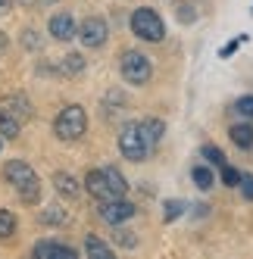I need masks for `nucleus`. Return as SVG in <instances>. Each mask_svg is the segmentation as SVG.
<instances>
[{
  "label": "nucleus",
  "mask_w": 253,
  "mask_h": 259,
  "mask_svg": "<svg viewBox=\"0 0 253 259\" xmlns=\"http://www.w3.org/2000/svg\"><path fill=\"white\" fill-rule=\"evenodd\" d=\"M4 178L16 188V194L22 197V203H38L41 200V181L34 175V169L22 159H10L7 169H4Z\"/></svg>",
  "instance_id": "f257e3e1"
},
{
  "label": "nucleus",
  "mask_w": 253,
  "mask_h": 259,
  "mask_svg": "<svg viewBox=\"0 0 253 259\" xmlns=\"http://www.w3.org/2000/svg\"><path fill=\"white\" fill-rule=\"evenodd\" d=\"M119 150H122L125 159H132V162H144V159H147V153L153 150V147H150L147 138H144L141 122L122 125V132H119Z\"/></svg>",
  "instance_id": "f03ea898"
},
{
  "label": "nucleus",
  "mask_w": 253,
  "mask_h": 259,
  "mask_svg": "<svg viewBox=\"0 0 253 259\" xmlns=\"http://www.w3.org/2000/svg\"><path fill=\"white\" fill-rule=\"evenodd\" d=\"M119 69H122V78L129 84H138V88L153 78V63L141 50H125L122 60H119Z\"/></svg>",
  "instance_id": "7ed1b4c3"
},
{
  "label": "nucleus",
  "mask_w": 253,
  "mask_h": 259,
  "mask_svg": "<svg viewBox=\"0 0 253 259\" xmlns=\"http://www.w3.org/2000/svg\"><path fill=\"white\" fill-rule=\"evenodd\" d=\"M85 128H88V116H85V109L78 103L66 106L57 116V122H53V132H57L60 141H78L85 135Z\"/></svg>",
  "instance_id": "20e7f679"
},
{
  "label": "nucleus",
  "mask_w": 253,
  "mask_h": 259,
  "mask_svg": "<svg viewBox=\"0 0 253 259\" xmlns=\"http://www.w3.org/2000/svg\"><path fill=\"white\" fill-rule=\"evenodd\" d=\"M132 31L138 34L141 41L156 44V41H162V34H166V25H162V19H159V13H156V10L141 7V10L132 13Z\"/></svg>",
  "instance_id": "39448f33"
},
{
  "label": "nucleus",
  "mask_w": 253,
  "mask_h": 259,
  "mask_svg": "<svg viewBox=\"0 0 253 259\" xmlns=\"http://www.w3.org/2000/svg\"><path fill=\"white\" fill-rule=\"evenodd\" d=\"M75 38H81L85 47H103L106 38H110V28H106V22L100 19V16H88V19L78 25Z\"/></svg>",
  "instance_id": "423d86ee"
},
{
  "label": "nucleus",
  "mask_w": 253,
  "mask_h": 259,
  "mask_svg": "<svg viewBox=\"0 0 253 259\" xmlns=\"http://www.w3.org/2000/svg\"><path fill=\"white\" fill-rule=\"evenodd\" d=\"M132 215H135V206L129 200H122V197H113V200L100 203V219L110 222V225H122V222H129Z\"/></svg>",
  "instance_id": "0eeeda50"
},
{
  "label": "nucleus",
  "mask_w": 253,
  "mask_h": 259,
  "mask_svg": "<svg viewBox=\"0 0 253 259\" xmlns=\"http://www.w3.org/2000/svg\"><path fill=\"white\" fill-rule=\"evenodd\" d=\"M38 259H75L78 256V250L75 247H66V244H57V240H41V244H34V250H31Z\"/></svg>",
  "instance_id": "6e6552de"
},
{
  "label": "nucleus",
  "mask_w": 253,
  "mask_h": 259,
  "mask_svg": "<svg viewBox=\"0 0 253 259\" xmlns=\"http://www.w3.org/2000/svg\"><path fill=\"white\" fill-rule=\"evenodd\" d=\"M50 34H53L57 41H72V38L78 34V25H75V19H72L69 13H57V16L50 19Z\"/></svg>",
  "instance_id": "1a4fd4ad"
},
{
  "label": "nucleus",
  "mask_w": 253,
  "mask_h": 259,
  "mask_svg": "<svg viewBox=\"0 0 253 259\" xmlns=\"http://www.w3.org/2000/svg\"><path fill=\"white\" fill-rule=\"evenodd\" d=\"M85 188H88V194L97 197L100 203H103V200H113V191H110V184H106L103 169H91V172H88V175H85Z\"/></svg>",
  "instance_id": "9d476101"
},
{
  "label": "nucleus",
  "mask_w": 253,
  "mask_h": 259,
  "mask_svg": "<svg viewBox=\"0 0 253 259\" xmlns=\"http://www.w3.org/2000/svg\"><path fill=\"white\" fill-rule=\"evenodd\" d=\"M0 109L4 113H13L19 122H25V119H31V103L25 100V94H13V97H4L0 100Z\"/></svg>",
  "instance_id": "9b49d317"
},
{
  "label": "nucleus",
  "mask_w": 253,
  "mask_h": 259,
  "mask_svg": "<svg viewBox=\"0 0 253 259\" xmlns=\"http://www.w3.org/2000/svg\"><path fill=\"white\" fill-rule=\"evenodd\" d=\"M228 138H231L234 147H241V150H250V147H253V125H247V122L231 125V128H228Z\"/></svg>",
  "instance_id": "f8f14e48"
},
{
  "label": "nucleus",
  "mask_w": 253,
  "mask_h": 259,
  "mask_svg": "<svg viewBox=\"0 0 253 259\" xmlns=\"http://www.w3.org/2000/svg\"><path fill=\"white\" fill-rule=\"evenodd\" d=\"M141 132H144V138L150 141V147H156L162 141V135H166V122H162V119H144Z\"/></svg>",
  "instance_id": "ddd939ff"
},
{
  "label": "nucleus",
  "mask_w": 253,
  "mask_h": 259,
  "mask_svg": "<svg viewBox=\"0 0 253 259\" xmlns=\"http://www.w3.org/2000/svg\"><path fill=\"white\" fill-rule=\"evenodd\" d=\"M103 175H106V184H110L113 197H125V191H129V184H125V175L116 169V165H106V169H103Z\"/></svg>",
  "instance_id": "4468645a"
},
{
  "label": "nucleus",
  "mask_w": 253,
  "mask_h": 259,
  "mask_svg": "<svg viewBox=\"0 0 253 259\" xmlns=\"http://www.w3.org/2000/svg\"><path fill=\"white\" fill-rule=\"evenodd\" d=\"M53 184H57V191H60L63 197H69V200H72V197H78V191H81V188H78V181L72 178L69 172H57V175H53Z\"/></svg>",
  "instance_id": "2eb2a0df"
},
{
  "label": "nucleus",
  "mask_w": 253,
  "mask_h": 259,
  "mask_svg": "<svg viewBox=\"0 0 253 259\" xmlns=\"http://www.w3.org/2000/svg\"><path fill=\"white\" fill-rule=\"evenodd\" d=\"M19 132H22V122L13 113H4V109H0V138H19Z\"/></svg>",
  "instance_id": "dca6fc26"
},
{
  "label": "nucleus",
  "mask_w": 253,
  "mask_h": 259,
  "mask_svg": "<svg viewBox=\"0 0 253 259\" xmlns=\"http://www.w3.org/2000/svg\"><path fill=\"white\" fill-rule=\"evenodd\" d=\"M85 253H88V256H94V259H110V256H113V250L106 247L100 237H94V234H88V237H85Z\"/></svg>",
  "instance_id": "f3484780"
},
{
  "label": "nucleus",
  "mask_w": 253,
  "mask_h": 259,
  "mask_svg": "<svg viewBox=\"0 0 253 259\" xmlns=\"http://www.w3.org/2000/svg\"><path fill=\"white\" fill-rule=\"evenodd\" d=\"M191 178H194V184H197L200 191H209L213 184H216V175L206 169V165H194V169H191Z\"/></svg>",
  "instance_id": "a211bd4d"
},
{
  "label": "nucleus",
  "mask_w": 253,
  "mask_h": 259,
  "mask_svg": "<svg viewBox=\"0 0 253 259\" xmlns=\"http://www.w3.org/2000/svg\"><path fill=\"white\" fill-rule=\"evenodd\" d=\"M60 69L66 72V75H78V72L85 69V60H81V53H69V57H63Z\"/></svg>",
  "instance_id": "6ab92c4d"
},
{
  "label": "nucleus",
  "mask_w": 253,
  "mask_h": 259,
  "mask_svg": "<svg viewBox=\"0 0 253 259\" xmlns=\"http://www.w3.org/2000/svg\"><path fill=\"white\" fill-rule=\"evenodd\" d=\"M16 234V215L10 209H0V237H13Z\"/></svg>",
  "instance_id": "aec40b11"
},
{
  "label": "nucleus",
  "mask_w": 253,
  "mask_h": 259,
  "mask_svg": "<svg viewBox=\"0 0 253 259\" xmlns=\"http://www.w3.org/2000/svg\"><path fill=\"white\" fill-rule=\"evenodd\" d=\"M200 156H203L206 162H213V165H219V169L225 165V153L219 150V147H213V144H206V147H203V150H200Z\"/></svg>",
  "instance_id": "412c9836"
},
{
  "label": "nucleus",
  "mask_w": 253,
  "mask_h": 259,
  "mask_svg": "<svg viewBox=\"0 0 253 259\" xmlns=\"http://www.w3.org/2000/svg\"><path fill=\"white\" fill-rule=\"evenodd\" d=\"M182 212H185V203L182 200H166V206H162V219H166V222H175Z\"/></svg>",
  "instance_id": "4be33fe9"
},
{
  "label": "nucleus",
  "mask_w": 253,
  "mask_h": 259,
  "mask_svg": "<svg viewBox=\"0 0 253 259\" xmlns=\"http://www.w3.org/2000/svg\"><path fill=\"white\" fill-rule=\"evenodd\" d=\"M41 222H44V225H63V222H66V212H63L60 206H50V209L41 212Z\"/></svg>",
  "instance_id": "5701e85b"
},
{
  "label": "nucleus",
  "mask_w": 253,
  "mask_h": 259,
  "mask_svg": "<svg viewBox=\"0 0 253 259\" xmlns=\"http://www.w3.org/2000/svg\"><path fill=\"white\" fill-rule=\"evenodd\" d=\"M113 240L119 247H125V250H132V247H138V237L132 234V231H125V228H116V234H113Z\"/></svg>",
  "instance_id": "b1692460"
},
{
  "label": "nucleus",
  "mask_w": 253,
  "mask_h": 259,
  "mask_svg": "<svg viewBox=\"0 0 253 259\" xmlns=\"http://www.w3.org/2000/svg\"><path fill=\"white\" fill-rule=\"evenodd\" d=\"M234 113H238L241 119H253V97H241L238 103H234Z\"/></svg>",
  "instance_id": "393cba45"
},
{
  "label": "nucleus",
  "mask_w": 253,
  "mask_h": 259,
  "mask_svg": "<svg viewBox=\"0 0 253 259\" xmlns=\"http://www.w3.org/2000/svg\"><path fill=\"white\" fill-rule=\"evenodd\" d=\"M238 181H241V172L231 169V165L225 162V165H222V184H228V188H238Z\"/></svg>",
  "instance_id": "a878e982"
},
{
  "label": "nucleus",
  "mask_w": 253,
  "mask_h": 259,
  "mask_svg": "<svg viewBox=\"0 0 253 259\" xmlns=\"http://www.w3.org/2000/svg\"><path fill=\"white\" fill-rule=\"evenodd\" d=\"M244 41H247V34H238V38H234V41H228V44H225V47L219 50V57H222V60H228L231 53H234V50H238V47L244 44Z\"/></svg>",
  "instance_id": "bb28decb"
},
{
  "label": "nucleus",
  "mask_w": 253,
  "mask_h": 259,
  "mask_svg": "<svg viewBox=\"0 0 253 259\" xmlns=\"http://www.w3.org/2000/svg\"><path fill=\"white\" fill-rule=\"evenodd\" d=\"M238 188H241V194L247 197V200H253V175H241V181H238Z\"/></svg>",
  "instance_id": "cd10ccee"
},
{
  "label": "nucleus",
  "mask_w": 253,
  "mask_h": 259,
  "mask_svg": "<svg viewBox=\"0 0 253 259\" xmlns=\"http://www.w3.org/2000/svg\"><path fill=\"white\" fill-rule=\"evenodd\" d=\"M22 44H25L28 50H38V47H41V41L34 38V31H25V38H22Z\"/></svg>",
  "instance_id": "c85d7f7f"
},
{
  "label": "nucleus",
  "mask_w": 253,
  "mask_h": 259,
  "mask_svg": "<svg viewBox=\"0 0 253 259\" xmlns=\"http://www.w3.org/2000/svg\"><path fill=\"white\" fill-rule=\"evenodd\" d=\"M10 7H13V0H0V16H7Z\"/></svg>",
  "instance_id": "c756f323"
},
{
  "label": "nucleus",
  "mask_w": 253,
  "mask_h": 259,
  "mask_svg": "<svg viewBox=\"0 0 253 259\" xmlns=\"http://www.w3.org/2000/svg\"><path fill=\"white\" fill-rule=\"evenodd\" d=\"M7 44H10V41H7V34H4V31H0V53H4V50H7Z\"/></svg>",
  "instance_id": "7c9ffc66"
}]
</instances>
